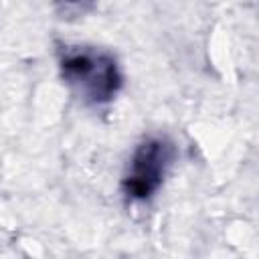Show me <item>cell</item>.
Instances as JSON below:
<instances>
[{
  "label": "cell",
  "mask_w": 259,
  "mask_h": 259,
  "mask_svg": "<svg viewBox=\"0 0 259 259\" xmlns=\"http://www.w3.org/2000/svg\"><path fill=\"white\" fill-rule=\"evenodd\" d=\"M164 152L166 146L162 142H148L136 154L134 168L130 174V190L136 196H148L158 186L166 162Z\"/></svg>",
  "instance_id": "obj_1"
}]
</instances>
